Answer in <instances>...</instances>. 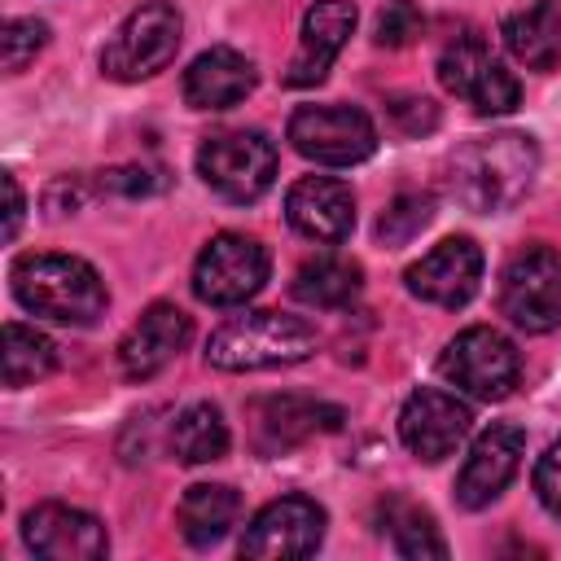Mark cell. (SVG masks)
<instances>
[{
    "label": "cell",
    "instance_id": "22",
    "mask_svg": "<svg viewBox=\"0 0 561 561\" xmlns=\"http://www.w3.org/2000/svg\"><path fill=\"white\" fill-rule=\"evenodd\" d=\"M237 513H241V495L232 486H224V482H197L180 500V535L193 548H210V543H219L237 526Z\"/></svg>",
    "mask_w": 561,
    "mask_h": 561
},
{
    "label": "cell",
    "instance_id": "6",
    "mask_svg": "<svg viewBox=\"0 0 561 561\" xmlns=\"http://www.w3.org/2000/svg\"><path fill=\"white\" fill-rule=\"evenodd\" d=\"M180 35H184V22H180L175 4L149 0L123 18V26L114 31V39L101 53V70L118 83H140L175 61Z\"/></svg>",
    "mask_w": 561,
    "mask_h": 561
},
{
    "label": "cell",
    "instance_id": "18",
    "mask_svg": "<svg viewBox=\"0 0 561 561\" xmlns=\"http://www.w3.org/2000/svg\"><path fill=\"white\" fill-rule=\"evenodd\" d=\"M285 219L307 241L337 245L355 228V193H351V184H342L333 175H302L285 193Z\"/></svg>",
    "mask_w": 561,
    "mask_h": 561
},
{
    "label": "cell",
    "instance_id": "25",
    "mask_svg": "<svg viewBox=\"0 0 561 561\" xmlns=\"http://www.w3.org/2000/svg\"><path fill=\"white\" fill-rule=\"evenodd\" d=\"M57 368V346L39 329L9 320L4 324V386H31Z\"/></svg>",
    "mask_w": 561,
    "mask_h": 561
},
{
    "label": "cell",
    "instance_id": "29",
    "mask_svg": "<svg viewBox=\"0 0 561 561\" xmlns=\"http://www.w3.org/2000/svg\"><path fill=\"white\" fill-rule=\"evenodd\" d=\"M425 31V18L412 0H390L381 13H377V26H373V39L381 48H408L416 35Z\"/></svg>",
    "mask_w": 561,
    "mask_h": 561
},
{
    "label": "cell",
    "instance_id": "26",
    "mask_svg": "<svg viewBox=\"0 0 561 561\" xmlns=\"http://www.w3.org/2000/svg\"><path fill=\"white\" fill-rule=\"evenodd\" d=\"M386 530L394 539V548L403 557H447V543L434 526V517L408 500H390L386 504Z\"/></svg>",
    "mask_w": 561,
    "mask_h": 561
},
{
    "label": "cell",
    "instance_id": "19",
    "mask_svg": "<svg viewBox=\"0 0 561 561\" xmlns=\"http://www.w3.org/2000/svg\"><path fill=\"white\" fill-rule=\"evenodd\" d=\"M355 31V4L351 0H316L307 13H302V35H298V53L285 70V83L289 88H316L333 57L342 53V44L351 39Z\"/></svg>",
    "mask_w": 561,
    "mask_h": 561
},
{
    "label": "cell",
    "instance_id": "11",
    "mask_svg": "<svg viewBox=\"0 0 561 561\" xmlns=\"http://www.w3.org/2000/svg\"><path fill=\"white\" fill-rule=\"evenodd\" d=\"M324 508L307 495H280L263 504L245 535H241V557H311L324 539Z\"/></svg>",
    "mask_w": 561,
    "mask_h": 561
},
{
    "label": "cell",
    "instance_id": "9",
    "mask_svg": "<svg viewBox=\"0 0 561 561\" xmlns=\"http://www.w3.org/2000/svg\"><path fill=\"white\" fill-rule=\"evenodd\" d=\"M272 272L267 250L245 232H219L202 245L193 263V294L210 307H241L263 289Z\"/></svg>",
    "mask_w": 561,
    "mask_h": 561
},
{
    "label": "cell",
    "instance_id": "21",
    "mask_svg": "<svg viewBox=\"0 0 561 561\" xmlns=\"http://www.w3.org/2000/svg\"><path fill=\"white\" fill-rule=\"evenodd\" d=\"M359 289H364V272H359V263L346 259V254H316V259H307V263L294 272V285H289V294H294L302 307H316V311L346 307Z\"/></svg>",
    "mask_w": 561,
    "mask_h": 561
},
{
    "label": "cell",
    "instance_id": "15",
    "mask_svg": "<svg viewBox=\"0 0 561 561\" xmlns=\"http://www.w3.org/2000/svg\"><path fill=\"white\" fill-rule=\"evenodd\" d=\"M522 451H526L522 425L500 421V425L482 430V434L473 438V447H469L460 473H456V504H460V508H486V504L513 482V473H517V465H522Z\"/></svg>",
    "mask_w": 561,
    "mask_h": 561
},
{
    "label": "cell",
    "instance_id": "10",
    "mask_svg": "<svg viewBox=\"0 0 561 561\" xmlns=\"http://www.w3.org/2000/svg\"><path fill=\"white\" fill-rule=\"evenodd\" d=\"M438 79L447 92L465 96L473 105V114H508L522 96L517 79L491 57V48L478 35H456L443 53H438Z\"/></svg>",
    "mask_w": 561,
    "mask_h": 561
},
{
    "label": "cell",
    "instance_id": "23",
    "mask_svg": "<svg viewBox=\"0 0 561 561\" xmlns=\"http://www.w3.org/2000/svg\"><path fill=\"white\" fill-rule=\"evenodd\" d=\"M508 53L530 70H552L561 61V4H530L504 18Z\"/></svg>",
    "mask_w": 561,
    "mask_h": 561
},
{
    "label": "cell",
    "instance_id": "32",
    "mask_svg": "<svg viewBox=\"0 0 561 561\" xmlns=\"http://www.w3.org/2000/svg\"><path fill=\"white\" fill-rule=\"evenodd\" d=\"M101 188H114V193L140 197V193L162 188V171H149V167H114V171H105V175H101Z\"/></svg>",
    "mask_w": 561,
    "mask_h": 561
},
{
    "label": "cell",
    "instance_id": "33",
    "mask_svg": "<svg viewBox=\"0 0 561 561\" xmlns=\"http://www.w3.org/2000/svg\"><path fill=\"white\" fill-rule=\"evenodd\" d=\"M4 197H9V210H4V241H13L18 228H22V210H26V197H22V188H18L13 175H4Z\"/></svg>",
    "mask_w": 561,
    "mask_h": 561
},
{
    "label": "cell",
    "instance_id": "16",
    "mask_svg": "<svg viewBox=\"0 0 561 561\" xmlns=\"http://www.w3.org/2000/svg\"><path fill=\"white\" fill-rule=\"evenodd\" d=\"M193 337V320L188 311H180L175 302H149L140 311V320L123 333L118 342V364L131 381H149L153 373H162Z\"/></svg>",
    "mask_w": 561,
    "mask_h": 561
},
{
    "label": "cell",
    "instance_id": "28",
    "mask_svg": "<svg viewBox=\"0 0 561 561\" xmlns=\"http://www.w3.org/2000/svg\"><path fill=\"white\" fill-rule=\"evenodd\" d=\"M48 44V26L39 18H9L0 31V53H4V70L18 75L26 70V61H35V53Z\"/></svg>",
    "mask_w": 561,
    "mask_h": 561
},
{
    "label": "cell",
    "instance_id": "12",
    "mask_svg": "<svg viewBox=\"0 0 561 561\" xmlns=\"http://www.w3.org/2000/svg\"><path fill=\"white\" fill-rule=\"evenodd\" d=\"M469 403H460L456 394L438 390V386H421L403 399V412H399V438L403 447L425 460V465H438L447 460L465 434H469Z\"/></svg>",
    "mask_w": 561,
    "mask_h": 561
},
{
    "label": "cell",
    "instance_id": "27",
    "mask_svg": "<svg viewBox=\"0 0 561 561\" xmlns=\"http://www.w3.org/2000/svg\"><path fill=\"white\" fill-rule=\"evenodd\" d=\"M430 219H434V202L425 193H399L377 219V241L381 245H408Z\"/></svg>",
    "mask_w": 561,
    "mask_h": 561
},
{
    "label": "cell",
    "instance_id": "30",
    "mask_svg": "<svg viewBox=\"0 0 561 561\" xmlns=\"http://www.w3.org/2000/svg\"><path fill=\"white\" fill-rule=\"evenodd\" d=\"M390 123L403 131V136H421V131H434L438 127V105L430 96H394L386 105Z\"/></svg>",
    "mask_w": 561,
    "mask_h": 561
},
{
    "label": "cell",
    "instance_id": "8",
    "mask_svg": "<svg viewBox=\"0 0 561 561\" xmlns=\"http://www.w3.org/2000/svg\"><path fill=\"white\" fill-rule=\"evenodd\" d=\"M500 311L522 333H552L561 324V254L548 245L517 250L500 276Z\"/></svg>",
    "mask_w": 561,
    "mask_h": 561
},
{
    "label": "cell",
    "instance_id": "13",
    "mask_svg": "<svg viewBox=\"0 0 561 561\" xmlns=\"http://www.w3.org/2000/svg\"><path fill=\"white\" fill-rule=\"evenodd\" d=\"M408 294L421 298V302H434V307H465L473 294H478V280H482V250L473 237H447L438 241L430 254H421L408 272Z\"/></svg>",
    "mask_w": 561,
    "mask_h": 561
},
{
    "label": "cell",
    "instance_id": "24",
    "mask_svg": "<svg viewBox=\"0 0 561 561\" xmlns=\"http://www.w3.org/2000/svg\"><path fill=\"white\" fill-rule=\"evenodd\" d=\"M171 451L184 465H210L228 451V421L215 403H188L171 421Z\"/></svg>",
    "mask_w": 561,
    "mask_h": 561
},
{
    "label": "cell",
    "instance_id": "1",
    "mask_svg": "<svg viewBox=\"0 0 561 561\" xmlns=\"http://www.w3.org/2000/svg\"><path fill=\"white\" fill-rule=\"evenodd\" d=\"M539 171V149L526 131H491L456 149L451 158V197L473 215L513 210Z\"/></svg>",
    "mask_w": 561,
    "mask_h": 561
},
{
    "label": "cell",
    "instance_id": "7",
    "mask_svg": "<svg viewBox=\"0 0 561 561\" xmlns=\"http://www.w3.org/2000/svg\"><path fill=\"white\" fill-rule=\"evenodd\" d=\"M289 145L320 167H355L377 153V127L355 105H302L285 127Z\"/></svg>",
    "mask_w": 561,
    "mask_h": 561
},
{
    "label": "cell",
    "instance_id": "14",
    "mask_svg": "<svg viewBox=\"0 0 561 561\" xmlns=\"http://www.w3.org/2000/svg\"><path fill=\"white\" fill-rule=\"evenodd\" d=\"M22 539L35 557H48V561H96L110 552L105 526L92 513L57 504V500L35 504L22 517Z\"/></svg>",
    "mask_w": 561,
    "mask_h": 561
},
{
    "label": "cell",
    "instance_id": "2",
    "mask_svg": "<svg viewBox=\"0 0 561 561\" xmlns=\"http://www.w3.org/2000/svg\"><path fill=\"white\" fill-rule=\"evenodd\" d=\"M9 280H13V298L31 316L75 324V329L96 324L110 302L96 267L75 254H22L9 272Z\"/></svg>",
    "mask_w": 561,
    "mask_h": 561
},
{
    "label": "cell",
    "instance_id": "3",
    "mask_svg": "<svg viewBox=\"0 0 561 561\" xmlns=\"http://www.w3.org/2000/svg\"><path fill=\"white\" fill-rule=\"evenodd\" d=\"M316 355V329L302 316L285 311H245L219 324L206 342V359L224 373H259L285 368Z\"/></svg>",
    "mask_w": 561,
    "mask_h": 561
},
{
    "label": "cell",
    "instance_id": "4",
    "mask_svg": "<svg viewBox=\"0 0 561 561\" xmlns=\"http://www.w3.org/2000/svg\"><path fill=\"white\" fill-rule=\"evenodd\" d=\"M197 175L224 202L237 206L259 202L276 180V145L263 131H245V127L215 131L197 149Z\"/></svg>",
    "mask_w": 561,
    "mask_h": 561
},
{
    "label": "cell",
    "instance_id": "17",
    "mask_svg": "<svg viewBox=\"0 0 561 561\" xmlns=\"http://www.w3.org/2000/svg\"><path fill=\"white\" fill-rule=\"evenodd\" d=\"M250 416H254V447L263 456L289 451V447H298L316 434H329L346 421L337 403L307 399V394H267L250 408Z\"/></svg>",
    "mask_w": 561,
    "mask_h": 561
},
{
    "label": "cell",
    "instance_id": "5",
    "mask_svg": "<svg viewBox=\"0 0 561 561\" xmlns=\"http://www.w3.org/2000/svg\"><path fill=\"white\" fill-rule=\"evenodd\" d=\"M438 373L465 390L469 399H482V403H500L517 390L522 381V355L517 346L491 329V324H469L465 333H456L447 342V351L438 355Z\"/></svg>",
    "mask_w": 561,
    "mask_h": 561
},
{
    "label": "cell",
    "instance_id": "20",
    "mask_svg": "<svg viewBox=\"0 0 561 561\" xmlns=\"http://www.w3.org/2000/svg\"><path fill=\"white\" fill-rule=\"evenodd\" d=\"M259 83V70L245 53L219 44V48H206L202 57H193V66L184 70V101L193 110H228L237 101H245Z\"/></svg>",
    "mask_w": 561,
    "mask_h": 561
},
{
    "label": "cell",
    "instance_id": "31",
    "mask_svg": "<svg viewBox=\"0 0 561 561\" xmlns=\"http://www.w3.org/2000/svg\"><path fill=\"white\" fill-rule=\"evenodd\" d=\"M535 495L552 517H561V438L535 465Z\"/></svg>",
    "mask_w": 561,
    "mask_h": 561
}]
</instances>
